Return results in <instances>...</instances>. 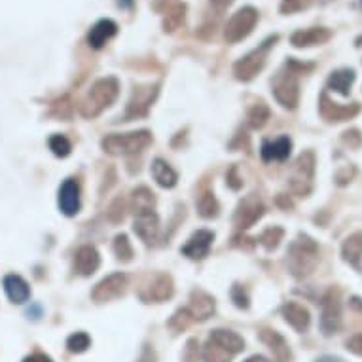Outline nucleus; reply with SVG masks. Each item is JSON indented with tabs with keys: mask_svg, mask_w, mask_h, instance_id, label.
Listing matches in <instances>:
<instances>
[{
	"mask_svg": "<svg viewBox=\"0 0 362 362\" xmlns=\"http://www.w3.org/2000/svg\"><path fill=\"white\" fill-rule=\"evenodd\" d=\"M125 285H127L125 274L108 275V277L97 283L95 288L91 291V298L97 303H107L110 300H116L118 296H122L125 291Z\"/></svg>",
	"mask_w": 362,
	"mask_h": 362,
	"instance_id": "obj_11",
	"label": "nucleus"
},
{
	"mask_svg": "<svg viewBox=\"0 0 362 362\" xmlns=\"http://www.w3.org/2000/svg\"><path fill=\"white\" fill-rule=\"evenodd\" d=\"M232 300L239 309L249 308V296H247V291H245L241 285H233L232 286Z\"/></svg>",
	"mask_w": 362,
	"mask_h": 362,
	"instance_id": "obj_38",
	"label": "nucleus"
},
{
	"mask_svg": "<svg viewBox=\"0 0 362 362\" xmlns=\"http://www.w3.org/2000/svg\"><path fill=\"white\" fill-rule=\"evenodd\" d=\"M353 82H355V71L341 69V71H336L330 74V78H328V88L334 89L339 95H349Z\"/></svg>",
	"mask_w": 362,
	"mask_h": 362,
	"instance_id": "obj_28",
	"label": "nucleus"
},
{
	"mask_svg": "<svg viewBox=\"0 0 362 362\" xmlns=\"http://www.w3.org/2000/svg\"><path fill=\"white\" fill-rule=\"evenodd\" d=\"M4 291L13 303H25L30 298V288L27 281L19 275H6L4 277Z\"/></svg>",
	"mask_w": 362,
	"mask_h": 362,
	"instance_id": "obj_24",
	"label": "nucleus"
},
{
	"mask_svg": "<svg viewBox=\"0 0 362 362\" xmlns=\"http://www.w3.org/2000/svg\"><path fill=\"white\" fill-rule=\"evenodd\" d=\"M154 194H152L146 186L135 188L133 194H131V211L135 214L146 213V211H154Z\"/></svg>",
	"mask_w": 362,
	"mask_h": 362,
	"instance_id": "obj_29",
	"label": "nucleus"
},
{
	"mask_svg": "<svg viewBox=\"0 0 362 362\" xmlns=\"http://www.w3.org/2000/svg\"><path fill=\"white\" fill-rule=\"evenodd\" d=\"M192 321H194L192 315L188 313L186 309H180V311H177V313L173 315V319L169 321V327L175 328V330H185Z\"/></svg>",
	"mask_w": 362,
	"mask_h": 362,
	"instance_id": "obj_37",
	"label": "nucleus"
},
{
	"mask_svg": "<svg viewBox=\"0 0 362 362\" xmlns=\"http://www.w3.org/2000/svg\"><path fill=\"white\" fill-rule=\"evenodd\" d=\"M131 2L133 0H124V2H119V6H131Z\"/></svg>",
	"mask_w": 362,
	"mask_h": 362,
	"instance_id": "obj_48",
	"label": "nucleus"
},
{
	"mask_svg": "<svg viewBox=\"0 0 362 362\" xmlns=\"http://www.w3.org/2000/svg\"><path fill=\"white\" fill-rule=\"evenodd\" d=\"M124 207H125V203L124 199H116V202L110 205V209H108V218L112 220V222H119V220H124Z\"/></svg>",
	"mask_w": 362,
	"mask_h": 362,
	"instance_id": "obj_39",
	"label": "nucleus"
},
{
	"mask_svg": "<svg viewBox=\"0 0 362 362\" xmlns=\"http://www.w3.org/2000/svg\"><path fill=\"white\" fill-rule=\"evenodd\" d=\"M332 33L328 29H322V27H313V29H303L296 30L292 35V44L296 48H309V46H317V44H325V42L330 40Z\"/></svg>",
	"mask_w": 362,
	"mask_h": 362,
	"instance_id": "obj_20",
	"label": "nucleus"
},
{
	"mask_svg": "<svg viewBox=\"0 0 362 362\" xmlns=\"http://www.w3.org/2000/svg\"><path fill=\"white\" fill-rule=\"evenodd\" d=\"M186 311L192 315L194 321H207L214 313V298L209 296L207 292L194 291L190 294V303Z\"/></svg>",
	"mask_w": 362,
	"mask_h": 362,
	"instance_id": "obj_18",
	"label": "nucleus"
},
{
	"mask_svg": "<svg viewBox=\"0 0 362 362\" xmlns=\"http://www.w3.org/2000/svg\"><path fill=\"white\" fill-rule=\"evenodd\" d=\"M262 214H264V205H262L256 194H250V196H247L243 202L239 203L233 220H235V226H238L239 230H247V228L255 226L262 218Z\"/></svg>",
	"mask_w": 362,
	"mask_h": 362,
	"instance_id": "obj_12",
	"label": "nucleus"
},
{
	"mask_svg": "<svg viewBox=\"0 0 362 362\" xmlns=\"http://www.w3.org/2000/svg\"><path fill=\"white\" fill-rule=\"evenodd\" d=\"M358 6H361V8H362V0H358Z\"/></svg>",
	"mask_w": 362,
	"mask_h": 362,
	"instance_id": "obj_50",
	"label": "nucleus"
},
{
	"mask_svg": "<svg viewBox=\"0 0 362 362\" xmlns=\"http://www.w3.org/2000/svg\"><path fill=\"white\" fill-rule=\"evenodd\" d=\"M49 150L54 152L57 158H66V156L71 154L72 144L71 141L63 135H54V137H49Z\"/></svg>",
	"mask_w": 362,
	"mask_h": 362,
	"instance_id": "obj_35",
	"label": "nucleus"
},
{
	"mask_svg": "<svg viewBox=\"0 0 362 362\" xmlns=\"http://www.w3.org/2000/svg\"><path fill=\"white\" fill-rule=\"evenodd\" d=\"M213 341H216V344L220 345V347H224L228 353H232V355H235V353H239V351L245 349V341L241 336H238L235 332H232V330H222V328H218V330H213V334H211V338Z\"/></svg>",
	"mask_w": 362,
	"mask_h": 362,
	"instance_id": "obj_26",
	"label": "nucleus"
},
{
	"mask_svg": "<svg viewBox=\"0 0 362 362\" xmlns=\"http://www.w3.org/2000/svg\"><path fill=\"white\" fill-rule=\"evenodd\" d=\"M232 2L233 0H211V4H213L214 8H218V10H226Z\"/></svg>",
	"mask_w": 362,
	"mask_h": 362,
	"instance_id": "obj_45",
	"label": "nucleus"
},
{
	"mask_svg": "<svg viewBox=\"0 0 362 362\" xmlns=\"http://www.w3.org/2000/svg\"><path fill=\"white\" fill-rule=\"evenodd\" d=\"M232 356V353H228L224 347H220L213 339H209L205 349H203V361L205 362H230Z\"/></svg>",
	"mask_w": 362,
	"mask_h": 362,
	"instance_id": "obj_31",
	"label": "nucleus"
},
{
	"mask_svg": "<svg viewBox=\"0 0 362 362\" xmlns=\"http://www.w3.org/2000/svg\"><path fill=\"white\" fill-rule=\"evenodd\" d=\"M101 266V256L97 252L95 247L91 245H83L74 252V262H72V267H74V274L82 275V277H89L93 275Z\"/></svg>",
	"mask_w": 362,
	"mask_h": 362,
	"instance_id": "obj_13",
	"label": "nucleus"
},
{
	"mask_svg": "<svg viewBox=\"0 0 362 362\" xmlns=\"http://www.w3.org/2000/svg\"><path fill=\"white\" fill-rule=\"evenodd\" d=\"M303 6L302 0H283V6L281 10L283 12H294V10H300Z\"/></svg>",
	"mask_w": 362,
	"mask_h": 362,
	"instance_id": "obj_43",
	"label": "nucleus"
},
{
	"mask_svg": "<svg viewBox=\"0 0 362 362\" xmlns=\"http://www.w3.org/2000/svg\"><path fill=\"white\" fill-rule=\"evenodd\" d=\"M315 175V156L313 152H303L292 167V175L288 178V188L296 196H308L313 188Z\"/></svg>",
	"mask_w": 362,
	"mask_h": 362,
	"instance_id": "obj_5",
	"label": "nucleus"
},
{
	"mask_svg": "<svg viewBox=\"0 0 362 362\" xmlns=\"http://www.w3.org/2000/svg\"><path fill=\"white\" fill-rule=\"evenodd\" d=\"M213 241V232H209V230H197V232L186 241V245L180 249V252L185 256H188L190 260H203V258L209 255Z\"/></svg>",
	"mask_w": 362,
	"mask_h": 362,
	"instance_id": "obj_15",
	"label": "nucleus"
},
{
	"mask_svg": "<svg viewBox=\"0 0 362 362\" xmlns=\"http://www.w3.org/2000/svg\"><path fill=\"white\" fill-rule=\"evenodd\" d=\"M152 177L161 188H173L178 180V175L175 173V169L167 161L160 160V158L152 161Z\"/></svg>",
	"mask_w": 362,
	"mask_h": 362,
	"instance_id": "obj_27",
	"label": "nucleus"
},
{
	"mask_svg": "<svg viewBox=\"0 0 362 362\" xmlns=\"http://www.w3.org/2000/svg\"><path fill=\"white\" fill-rule=\"evenodd\" d=\"M156 97H158V86H143V88H135L129 105H127V110H125L124 114L125 122L146 116V114H148V108L152 107V103H154Z\"/></svg>",
	"mask_w": 362,
	"mask_h": 362,
	"instance_id": "obj_10",
	"label": "nucleus"
},
{
	"mask_svg": "<svg viewBox=\"0 0 362 362\" xmlns=\"http://www.w3.org/2000/svg\"><path fill=\"white\" fill-rule=\"evenodd\" d=\"M89 345H91V339H89V336L86 332L72 334V336H69V339H66V347H69L71 353H83Z\"/></svg>",
	"mask_w": 362,
	"mask_h": 362,
	"instance_id": "obj_36",
	"label": "nucleus"
},
{
	"mask_svg": "<svg viewBox=\"0 0 362 362\" xmlns=\"http://www.w3.org/2000/svg\"><path fill=\"white\" fill-rule=\"evenodd\" d=\"M298 69H302V65H298L296 61H288L283 71L277 72V76L274 78V95L288 110H294L300 101V82H298Z\"/></svg>",
	"mask_w": 362,
	"mask_h": 362,
	"instance_id": "obj_4",
	"label": "nucleus"
},
{
	"mask_svg": "<svg viewBox=\"0 0 362 362\" xmlns=\"http://www.w3.org/2000/svg\"><path fill=\"white\" fill-rule=\"evenodd\" d=\"M275 40H277V36H274V38H267L262 46L252 49L250 54H247L245 57H241V59L235 63L233 72H235L238 80L249 82V80H252V78H255L256 74L264 69V65H266V57L267 54H269L272 46L275 44Z\"/></svg>",
	"mask_w": 362,
	"mask_h": 362,
	"instance_id": "obj_6",
	"label": "nucleus"
},
{
	"mask_svg": "<svg viewBox=\"0 0 362 362\" xmlns=\"http://www.w3.org/2000/svg\"><path fill=\"white\" fill-rule=\"evenodd\" d=\"M319 264V245L308 235H300L296 241H292L286 252V266L294 277L302 279L315 272Z\"/></svg>",
	"mask_w": 362,
	"mask_h": 362,
	"instance_id": "obj_1",
	"label": "nucleus"
},
{
	"mask_svg": "<svg viewBox=\"0 0 362 362\" xmlns=\"http://www.w3.org/2000/svg\"><path fill=\"white\" fill-rule=\"evenodd\" d=\"M341 328V302L339 292L330 291L322 298V313H321V330L325 336L338 334Z\"/></svg>",
	"mask_w": 362,
	"mask_h": 362,
	"instance_id": "obj_8",
	"label": "nucleus"
},
{
	"mask_svg": "<svg viewBox=\"0 0 362 362\" xmlns=\"http://www.w3.org/2000/svg\"><path fill=\"white\" fill-rule=\"evenodd\" d=\"M197 339H190L188 344H186L185 355H182V362H197Z\"/></svg>",
	"mask_w": 362,
	"mask_h": 362,
	"instance_id": "obj_40",
	"label": "nucleus"
},
{
	"mask_svg": "<svg viewBox=\"0 0 362 362\" xmlns=\"http://www.w3.org/2000/svg\"><path fill=\"white\" fill-rule=\"evenodd\" d=\"M356 46H362V36L358 38V40H356Z\"/></svg>",
	"mask_w": 362,
	"mask_h": 362,
	"instance_id": "obj_49",
	"label": "nucleus"
},
{
	"mask_svg": "<svg viewBox=\"0 0 362 362\" xmlns=\"http://www.w3.org/2000/svg\"><path fill=\"white\" fill-rule=\"evenodd\" d=\"M23 362H52V358L46 355H42V353H36V355H30L27 356Z\"/></svg>",
	"mask_w": 362,
	"mask_h": 362,
	"instance_id": "obj_44",
	"label": "nucleus"
},
{
	"mask_svg": "<svg viewBox=\"0 0 362 362\" xmlns=\"http://www.w3.org/2000/svg\"><path fill=\"white\" fill-rule=\"evenodd\" d=\"M317 362H345V361H341L339 356L327 355V356H321V358H319V361H317Z\"/></svg>",
	"mask_w": 362,
	"mask_h": 362,
	"instance_id": "obj_46",
	"label": "nucleus"
},
{
	"mask_svg": "<svg viewBox=\"0 0 362 362\" xmlns=\"http://www.w3.org/2000/svg\"><path fill=\"white\" fill-rule=\"evenodd\" d=\"M319 110H321V116L327 122H345V119H351L361 112V107L356 103H353V105H338V103L330 101L327 93H322Z\"/></svg>",
	"mask_w": 362,
	"mask_h": 362,
	"instance_id": "obj_14",
	"label": "nucleus"
},
{
	"mask_svg": "<svg viewBox=\"0 0 362 362\" xmlns=\"http://www.w3.org/2000/svg\"><path fill=\"white\" fill-rule=\"evenodd\" d=\"M260 339L272 349L275 356V362H291V349L286 339L275 330H262Z\"/></svg>",
	"mask_w": 362,
	"mask_h": 362,
	"instance_id": "obj_23",
	"label": "nucleus"
},
{
	"mask_svg": "<svg viewBox=\"0 0 362 362\" xmlns=\"http://www.w3.org/2000/svg\"><path fill=\"white\" fill-rule=\"evenodd\" d=\"M281 313L285 317V321L288 322L294 330H298V332H305L309 328L311 317H309V311L303 308L302 303L286 302L285 305L281 308Z\"/></svg>",
	"mask_w": 362,
	"mask_h": 362,
	"instance_id": "obj_19",
	"label": "nucleus"
},
{
	"mask_svg": "<svg viewBox=\"0 0 362 362\" xmlns=\"http://www.w3.org/2000/svg\"><path fill=\"white\" fill-rule=\"evenodd\" d=\"M292 141L288 137H279L277 141H264L262 144V160L264 161H283L291 156Z\"/></svg>",
	"mask_w": 362,
	"mask_h": 362,
	"instance_id": "obj_22",
	"label": "nucleus"
},
{
	"mask_svg": "<svg viewBox=\"0 0 362 362\" xmlns=\"http://www.w3.org/2000/svg\"><path fill=\"white\" fill-rule=\"evenodd\" d=\"M152 143V133L146 129L131 131V133H116L101 141L103 150L110 156H133L143 152Z\"/></svg>",
	"mask_w": 362,
	"mask_h": 362,
	"instance_id": "obj_3",
	"label": "nucleus"
},
{
	"mask_svg": "<svg viewBox=\"0 0 362 362\" xmlns=\"http://www.w3.org/2000/svg\"><path fill=\"white\" fill-rule=\"evenodd\" d=\"M245 362H269L266 358V356H262V355H255V356H250L249 361H245Z\"/></svg>",
	"mask_w": 362,
	"mask_h": 362,
	"instance_id": "obj_47",
	"label": "nucleus"
},
{
	"mask_svg": "<svg viewBox=\"0 0 362 362\" xmlns=\"http://www.w3.org/2000/svg\"><path fill=\"white\" fill-rule=\"evenodd\" d=\"M197 211L203 218H213L218 214V202L211 192H203L199 199H197Z\"/></svg>",
	"mask_w": 362,
	"mask_h": 362,
	"instance_id": "obj_33",
	"label": "nucleus"
},
{
	"mask_svg": "<svg viewBox=\"0 0 362 362\" xmlns=\"http://www.w3.org/2000/svg\"><path fill=\"white\" fill-rule=\"evenodd\" d=\"M341 255H344V260L349 262L351 266L362 269V232L353 233L345 239Z\"/></svg>",
	"mask_w": 362,
	"mask_h": 362,
	"instance_id": "obj_25",
	"label": "nucleus"
},
{
	"mask_svg": "<svg viewBox=\"0 0 362 362\" xmlns=\"http://www.w3.org/2000/svg\"><path fill=\"white\" fill-rule=\"evenodd\" d=\"M114 252L118 256V260L122 262H129L133 258V247H131L125 233H119L114 238Z\"/></svg>",
	"mask_w": 362,
	"mask_h": 362,
	"instance_id": "obj_34",
	"label": "nucleus"
},
{
	"mask_svg": "<svg viewBox=\"0 0 362 362\" xmlns=\"http://www.w3.org/2000/svg\"><path fill=\"white\" fill-rule=\"evenodd\" d=\"M283 235H285V230L279 228V226H272V228H267L262 232V235L258 238L260 245H264V249L266 250H275L279 247V243L283 241Z\"/></svg>",
	"mask_w": 362,
	"mask_h": 362,
	"instance_id": "obj_32",
	"label": "nucleus"
},
{
	"mask_svg": "<svg viewBox=\"0 0 362 362\" xmlns=\"http://www.w3.org/2000/svg\"><path fill=\"white\" fill-rule=\"evenodd\" d=\"M173 292H175V286H173L171 277L165 274H158L139 291V298L144 303H160L169 300Z\"/></svg>",
	"mask_w": 362,
	"mask_h": 362,
	"instance_id": "obj_9",
	"label": "nucleus"
},
{
	"mask_svg": "<svg viewBox=\"0 0 362 362\" xmlns=\"http://www.w3.org/2000/svg\"><path fill=\"white\" fill-rule=\"evenodd\" d=\"M116 33H118V25L114 23L112 19H101V21H97V23L91 27V30H89V46L95 49L103 48Z\"/></svg>",
	"mask_w": 362,
	"mask_h": 362,
	"instance_id": "obj_21",
	"label": "nucleus"
},
{
	"mask_svg": "<svg viewBox=\"0 0 362 362\" xmlns=\"http://www.w3.org/2000/svg\"><path fill=\"white\" fill-rule=\"evenodd\" d=\"M119 93V83L116 78L107 76L97 80L91 89H89L88 97L83 99V103L80 105V112L86 118H95L99 114L112 105L116 99H118Z\"/></svg>",
	"mask_w": 362,
	"mask_h": 362,
	"instance_id": "obj_2",
	"label": "nucleus"
},
{
	"mask_svg": "<svg viewBox=\"0 0 362 362\" xmlns=\"http://www.w3.org/2000/svg\"><path fill=\"white\" fill-rule=\"evenodd\" d=\"M269 116H272L269 107H267L264 101H258L249 108V112H247V124H249L252 129H260V127H264V125L267 124Z\"/></svg>",
	"mask_w": 362,
	"mask_h": 362,
	"instance_id": "obj_30",
	"label": "nucleus"
},
{
	"mask_svg": "<svg viewBox=\"0 0 362 362\" xmlns=\"http://www.w3.org/2000/svg\"><path fill=\"white\" fill-rule=\"evenodd\" d=\"M256 21H258V12H256L255 8H241L239 12L233 13L232 19L226 25L224 38L230 44L243 40V38H247L252 33Z\"/></svg>",
	"mask_w": 362,
	"mask_h": 362,
	"instance_id": "obj_7",
	"label": "nucleus"
},
{
	"mask_svg": "<svg viewBox=\"0 0 362 362\" xmlns=\"http://www.w3.org/2000/svg\"><path fill=\"white\" fill-rule=\"evenodd\" d=\"M228 185L232 186L233 190H239V188H241V185H243V182H241V180H239L238 178V167H232V171L228 173Z\"/></svg>",
	"mask_w": 362,
	"mask_h": 362,
	"instance_id": "obj_42",
	"label": "nucleus"
},
{
	"mask_svg": "<svg viewBox=\"0 0 362 362\" xmlns=\"http://www.w3.org/2000/svg\"><path fill=\"white\" fill-rule=\"evenodd\" d=\"M133 230L139 238L143 239L144 243H154L158 233H160V218L154 211H146V213L135 214V222H133Z\"/></svg>",
	"mask_w": 362,
	"mask_h": 362,
	"instance_id": "obj_16",
	"label": "nucleus"
},
{
	"mask_svg": "<svg viewBox=\"0 0 362 362\" xmlns=\"http://www.w3.org/2000/svg\"><path fill=\"white\" fill-rule=\"evenodd\" d=\"M345 347H347L351 353H355V355L362 356V334H355V336H351V338L345 341Z\"/></svg>",
	"mask_w": 362,
	"mask_h": 362,
	"instance_id": "obj_41",
	"label": "nucleus"
},
{
	"mask_svg": "<svg viewBox=\"0 0 362 362\" xmlns=\"http://www.w3.org/2000/svg\"><path fill=\"white\" fill-rule=\"evenodd\" d=\"M59 209L66 216H74L80 211V186L74 178H66L59 188Z\"/></svg>",
	"mask_w": 362,
	"mask_h": 362,
	"instance_id": "obj_17",
	"label": "nucleus"
}]
</instances>
